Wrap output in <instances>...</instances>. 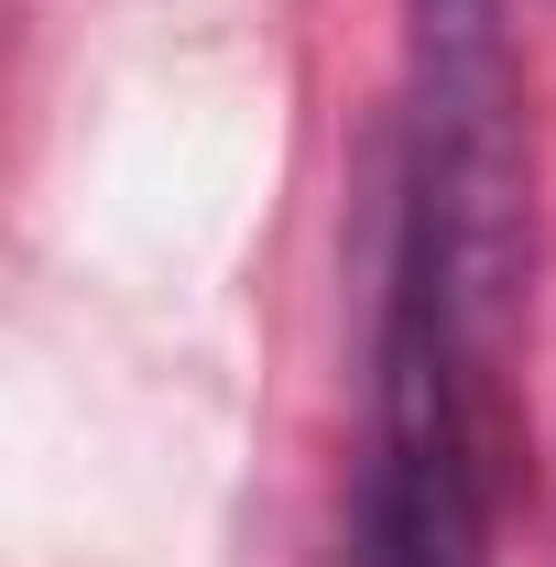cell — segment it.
Returning <instances> with one entry per match:
<instances>
[{"label": "cell", "mask_w": 556, "mask_h": 567, "mask_svg": "<svg viewBox=\"0 0 556 567\" xmlns=\"http://www.w3.org/2000/svg\"><path fill=\"white\" fill-rule=\"evenodd\" d=\"M491 339L459 306L425 218L371 197V371H360V470L349 567H491Z\"/></svg>", "instance_id": "1"}, {"label": "cell", "mask_w": 556, "mask_h": 567, "mask_svg": "<svg viewBox=\"0 0 556 567\" xmlns=\"http://www.w3.org/2000/svg\"><path fill=\"white\" fill-rule=\"evenodd\" d=\"M382 186L425 218L459 306L502 350L524 317V55H513V0H404V110Z\"/></svg>", "instance_id": "2"}]
</instances>
